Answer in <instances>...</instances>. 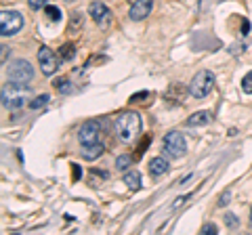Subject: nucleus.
Masks as SVG:
<instances>
[{
    "mask_svg": "<svg viewBox=\"0 0 252 235\" xmlns=\"http://www.w3.org/2000/svg\"><path fill=\"white\" fill-rule=\"evenodd\" d=\"M49 101H51L49 95H38L36 99L30 101V107H32V109H40V107H44V105H49Z\"/></svg>",
    "mask_w": 252,
    "mask_h": 235,
    "instance_id": "f3484780",
    "label": "nucleus"
},
{
    "mask_svg": "<svg viewBox=\"0 0 252 235\" xmlns=\"http://www.w3.org/2000/svg\"><path fill=\"white\" fill-rule=\"evenodd\" d=\"M80 175H82V172H80V168L76 166V168H74V176H76V178H80Z\"/></svg>",
    "mask_w": 252,
    "mask_h": 235,
    "instance_id": "cd10ccee",
    "label": "nucleus"
},
{
    "mask_svg": "<svg viewBox=\"0 0 252 235\" xmlns=\"http://www.w3.org/2000/svg\"><path fill=\"white\" fill-rule=\"evenodd\" d=\"M242 90L246 92V95H252V72H248L246 76H244V80H242Z\"/></svg>",
    "mask_w": 252,
    "mask_h": 235,
    "instance_id": "aec40b11",
    "label": "nucleus"
},
{
    "mask_svg": "<svg viewBox=\"0 0 252 235\" xmlns=\"http://www.w3.org/2000/svg\"><path fill=\"white\" fill-rule=\"evenodd\" d=\"M162 149L170 158H183L187 153V143H185V137L181 132H168L162 141Z\"/></svg>",
    "mask_w": 252,
    "mask_h": 235,
    "instance_id": "39448f33",
    "label": "nucleus"
},
{
    "mask_svg": "<svg viewBox=\"0 0 252 235\" xmlns=\"http://www.w3.org/2000/svg\"><path fill=\"white\" fill-rule=\"evenodd\" d=\"M23 28V17L17 11H2L0 13V34L4 38L6 36H15Z\"/></svg>",
    "mask_w": 252,
    "mask_h": 235,
    "instance_id": "423d86ee",
    "label": "nucleus"
},
{
    "mask_svg": "<svg viewBox=\"0 0 252 235\" xmlns=\"http://www.w3.org/2000/svg\"><path fill=\"white\" fill-rule=\"evenodd\" d=\"M80 26H82V17H80V13H74V15H72V21H69V32L76 34L74 29H78Z\"/></svg>",
    "mask_w": 252,
    "mask_h": 235,
    "instance_id": "412c9836",
    "label": "nucleus"
},
{
    "mask_svg": "<svg viewBox=\"0 0 252 235\" xmlns=\"http://www.w3.org/2000/svg\"><path fill=\"white\" fill-rule=\"evenodd\" d=\"M65 2H74V0H65Z\"/></svg>",
    "mask_w": 252,
    "mask_h": 235,
    "instance_id": "c756f323",
    "label": "nucleus"
},
{
    "mask_svg": "<svg viewBox=\"0 0 252 235\" xmlns=\"http://www.w3.org/2000/svg\"><path fill=\"white\" fill-rule=\"evenodd\" d=\"M212 86H215V74L208 72V69H202L193 76L191 84H189V92H191L193 99H204L206 95H210Z\"/></svg>",
    "mask_w": 252,
    "mask_h": 235,
    "instance_id": "7ed1b4c3",
    "label": "nucleus"
},
{
    "mask_svg": "<svg viewBox=\"0 0 252 235\" xmlns=\"http://www.w3.org/2000/svg\"><path fill=\"white\" fill-rule=\"evenodd\" d=\"M76 55V46L74 44H63L59 49V59L61 61H69Z\"/></svg>",
    "mask_w": 252,
    "mask_h": 235,
    "instance_id": "dca6fc26",
    "label": "nucleus"
},
{
    "mask_svg": "<svg viewBox=\"0 0 252 235\" xmlns=\"http://www.w3.org/2000/svg\"><path fill=\"white\" fill-rule=\"evenodd\" d=\"M225 225L229 227V229H235V227L240 225V221L235 218V214H227V216H225Z\"/></svg>",
    "mask_w": 252,
    "mask_h": 235,
    "instance_id": "5701e85b",
    "label": "nucleus"
},
{
    "mask_svg": "<svg viewBox=\"0 0 252 235\" xmlns=\"http://www.w3.org/2000/svg\"><path fill=\"white\" fill-rule=\"evenodd\" d=\"M168 170H170V164H168L166 158H162V155H158V158H154L152 162H149V175H152L154 178L164 176Z\"/></svg>",
    "mask_w": 252,
    "mask_h": 235,
    "instance_id": "9b49d317",
    "label": "nucleus"
},
{
    "mask_svg": "<svg viewBox=\"0 0 252 235\" xmlns=\"http://www.w3.org/2000/svg\"><path fill=\"white\" fill-rule=\"evenodd\" d=\"M124 183H126V187H128L130 191H139L141 189V175L137 170L126 172V175H124Z\"/></svg>",
    "mask_w": 252,
    "mask_h": 235,
    "instance_id": "4468645a",
    "label": "nucleus"
},
{
    "mask_svg": "<svg viewBox=\"0 0 252 235\" xmlns=\"http://www.w3.org/2000/svg\"><path fill=\"white\" fill-rule=\"evenodd\" d=\"M210 118H212L210 112H195L193 116L187 118V126H206L210 122Z\"/></svg>",
    "mask_w": 252,
    "mask_h": 235,
    "instance_id": "ddd939ff",
    "label": "nucleus"
},
{
    "mask_svg": "<svg viewBox=\"0 0 252 235\" xmlns=\"http://www.w3.org/2000/svg\"><path fill=\"white\" fill-rule=\"evenodd\" d=\"M26 99H30V90L23 84L9 82V84L2 86V105H4V109L15 112V109L26 105Z\"/></svg>",
    "mask_w": 252,
    "mask_h": 235,
    "instance_id": "f03ea898",
    "label": "nucleus"
},
{
    "mask_svg": "<svg viewBox=\"0 0 252 235\" xmlns=\"http://www.w3.org/2000/svg\"><path fill=\"white\" fill-rule=\"evenodd\" d=\"M250 227H252V208H250Z\"/></svg>",
    "mask_w": 252,
    "mask_h": 235,
    "instance_id": "c85d7f7f",
    "label": "nucleus"
},
{
    "mask_svg": "<svg viewBox=\"0 0 252 235\" xmlns=\"http://www.w3.org/2000/svg\"><path fill=\"white\" fill-rule=\"evenodd\" d=\"M116 132H118V137H120V141H124V143H132L137 137H139V132H141V116L137 112H124L116 118Z\"/></svg>",
    "mask_w": 252,
    "mask_h": 235,
    "instance_id": "f257e3e1",
    "label": "nucleus"
},
{
    "mask_svg": "<svg viewBox=\"0 0 252 235\" xmlns=\"http://www.w3.org/2000/svg\"><path fill=\"white\" fill-rule=\"evenodd\" d=\"M101 135H103V128H101L99 120H86L82 126L78 128V141H80V145L101 143Z\"/></svg>",
    "mask_w": 252,
    "mask_h": 235,
    "instance_id": "0eeeda50",
    "label": "nucleus"
},
{
    "mask_svg": "<svg viewBox=\"0 0 252 235\" xmlns=\"http://www.w3.org/2000/svg\"><path fill=\"white\" fill-rule=\"evenodd\" d=\"M152 9H154V0H137V2L130 6L128 17L132 21H141V19H145L147 15L152 13Z\"/></svg>",
    "mask_w": 252,
    "mask_h": 235,
    "instance_id": "9d476101",
    "label": "nucleus"
},
{
    "mask_svg": "<svg viewBox=\"0 0 252 235\" xmlns=\"http://www.w3.org/2000/svg\"><path fill=\"white\" fill-rule=\"evenodd\" d=\"M103 151H105L103 143H89V145H82V149H80V155H82L84 160L93 162V160L101 158V155H103Z\"/></svg>",
    "mask_w": 252,
    "mask_h": 235,
    "instance_id": "f8f14e48",
    "label": "nucleus"
},
{
    "mask_svg": "<svg viewBox=\"0 0 252 235\" xmlns=\"http://www.w3.org/2000/svg\"><path fill=\"white\" fill-rule=\"evenodd\" d=\"M44 13L49 15L51 21H59V19H61V11L57 9V6H53V4H46V6H44Z\"/></svg>",
    "mask_w": 252,
    "mask_h": 235,
    "instance_id": "a211bd4d",
    "label": "nucleus"
},
{
    "mask_svg": "<svg viewBox=\"0 0 252 235\" xmlns=\"http://www.w3.org/2000/svg\"><path fill=\"white\" fill-rule=\"evenodd\" d=\"M229 198H231V193H229V191H227V193H223V195H220V200H219V206L223 208L225 204H229Z\"/></svg>",
    "mask_w": 252,
    "mask_h": 235,
    "instance_id": "393cba45",
    "label": "nucleus"
},
{
    "mask_svg": "<svg viewBox=\"0 0 252 235\" xmlns=\"http://www.w3.org/2000/svg\"><path fill=\"white\" fill-rule=\"evenodd\" d=\"M219 229H217V225L215 223H206V225H204L202 227V231L200 233H204V235H215Z\"/></svg>",
    "mask_w": 252,
    "mask_h": 235,
    "instance_id": "4be33fe9",
    "label": "nucleus"
},
{
    "mask_svg": "<svg viewBox=\"0 0 252 235\" xmlns=\"http://www.w3.org/2000/svg\"><path fill=\"white\" fill-rule=\"evenodd\" d=\"M89 13H91L93 21L97 23L99 28H107L109 23H112V11H109L103 2H91L89 4Z\"/></svg>",
    "mask_w": 252,
    "mask_h": 235,
    "instance_id": "1a4fd4ad",
    "label": "nucleus"
},
{
    "mask_svg": "<svg viewBox=\"0 0 252 235\" xmlns=\"http://www.w3.org/2000/svg\"><path fill=\"white\" fill-rule=\"evenodd\" d=\"M59 57L55 55L49 46H42L40 51H38V63H40V69L44 76H53L55 72L59 69Z\"/></svg>",
    "mask_w": 252,
    "mask_h": 235,
    "instance_id": "6e6552de",
    "label": "nucleus"
},
{
    "mask_svg": "<svg viewBox=\"0 0 252 235\" xmlns=\"http://www.w3.org/2000/svg\"><path fill=\"white\" fill-rule=\"evenodd\" d=\"M53 86H55V90L61 92V95H69V92L74 90V86H72V82H69L67 78H57V80L53 82Z\"/></svg>",
    "mask_w": 252,
    "mask_h": 235,
    "instance_id": "2eb2a0df",
    "label": "nucleus"
},
{
    "mask_svg": "<svg viewBox=\"0 0 252 235\" xmlns=\"http://www.w3.org/2000/svg\"><path fill=\"white\" fill-rule=\"evenodd\" d=\"M191 178H193V175H189V176H185V178H183V183H181V185H189V181H191Z\"/></svg>",
    "mask_w": 252,
    "mask_h": 235,
    "instance_id": "bb28decb",
    "label": "nucleus"
},
{
    "mask_svg": "<svg viewBox=\"0 0 252 235\" xmlns=\"http://www.w3.org/2000/svg\"><path fill=\"white\" fill-rule=\"evenodd\" d=\"M185 200H187V198H177V202H175V204H172V208H177V206H181V204H183Z\"/></svg>",
    "mask_w": 252,
    "mask_h": 235,
    "instance_id": "a878e982",
    "label": "nucleus"
},
{
    "mask_svg": "<svg viewBox=\"0 0 252 235\" xmlns=\"http://www.w3.org/2000/svg\"><path fill=\"white\" fill-rule=\"evenodd\" d=\"M30 2V9H44L46 6V0H28Z\"/></svg>",
    "mask_w": 252,
    "mask_h": 235,
    "instance_id": "b1692460",
    "label": "nucleus"
},
{
    "mask_svg": "<svg viewBox=\"0 0 252 235\" xmlns=\"http://www.w3.org/2000/svg\"><path fill=\"white\" fill-rule=\"evenodd\" d=\"M6 78L15 84H23L26 86L28 82H32L34 78V67L30 65V61H23V59H15L13 63L6 69Z\"/></svg>",
    "mask_w": 252,
    "mask_h": 235,
    "instance_id": "20e7f679",
    "label": "nucleus"
},
{
    "mask_svg": "<svg viewBox=\"0 0 252 235\" xmlns=\"http://www.w3.org/2000/svg\"><path fill=\"white\" fill-rule=\"evenodd\" d=\"M132 164V155H120V158L116 160V168L118 170H126Z\"/></svg>",
    "mask_w": 252,
    "mask_h": 235,
    "instance_id": "6ab92c4d",
    "label": "nucleus"
}]
</instances>
